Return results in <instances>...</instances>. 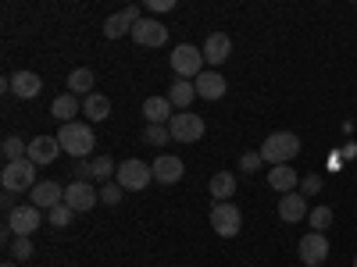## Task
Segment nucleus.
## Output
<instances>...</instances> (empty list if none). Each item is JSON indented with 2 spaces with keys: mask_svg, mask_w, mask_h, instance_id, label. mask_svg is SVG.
Returning <instances> with one entry per match:
<instances>
[{
  "mask_svg": "<svg viewBox=\"0 0 357 267\" xmlns=\"http://www.w3.org/2000/svg\"><path fill=\"white\" fill-rule=\"evenodd\" d=\"M172 100L168 97H146L143 100V118H146V125H168L172 122Z\"/></svg>",
  "mask_w": 357,
  "mask_h": 267,
  "instance_id": "aec40b11",
  "label": "nucleus"
},
{
  "mask_svg": "<svg viewBox=\"0 0 357 267\" xmlns=\"http://www.w3.org/2000/svg\"><path fill=\"white\" fill-rule=\"evenodd\" d=\"M40 225H43V218H40V207L36 203H22V207H15V211L8 214V228L15 235H33Z\"/></svg>",
  "mask_w": 357,
  "mask_h": 267,
  "instance_id": "9b49d317",
  "label": "nucleus"
},
{
  "mask_svg": "<svg viewBox=\"0 0 357 267\" xmlns=\"http://www.w3.org/2000/svg\"><path fill=\"white\" fill-rule=\"evenodd\" d=\"M36 168H40V164H33L29 157L8 161L4 171H0V186H4V193H33V186H36Z\"/></svg>",
  "mask_w": 357,
  "mask_h": 267,
  "instance_id": "7ed1b4c3",
  "label": "nucleus"
},
{
  "mask_svg": "<svg viewBox=\"0 0 357 267\" xmlns=\"http://www.w3.org/2000/svg\"><path fill=\"white\" fill-rule=\"evenodd\" d=\"M118 171V164L104 154V157H89L82 164H75V178H82V182H111V175Z\"/></svg>",
  "mask_w": 357,
  "mask_h": 267,
  "instance_id": "f8f14e48",
  "label": "nucleus"
},
{
  "mask_svg": "<svg viewBox=\"0 0 357 267\" xmlns=\"http://www.w3.org/2000/svg\"><path fill=\"white\" fill-rule=\"evenodd\" d=\"M354 267H357V257H354Z\"/></svg>",
  "mask_w": 357,
  "mask_h": 267,
  "instance_id": "ea45409f",
  "label": "nucleus"
},
{
  "mask_svg": "<svg viewBox=\"0 0 357 267\" xmlns=\"http://www.w3.org/2000/svg\"><path fill=\"white\" fill-rule=\"evenodd\" d=\"M168 132L175 143H197V139H204V118L193 111H175L168 122Z\"/></svg>",
  "mask_w": 357,
  "mask_h": 267,
  "instance_id": "0eeeda50",
  "label": "nucleus"
},
{
  "mask_svg": "<svg viewBox=\"0 0 357 267\" xmlns=\"http://www.w3.org/2000/svg\"><path fill=\"white\" fill-rule=\"evenodd\" d=\"M57 154H61V143H57V136H36V139H29V161L33 164H54Z\"/></svg>",
  "mask_w": 357,
  "mask_h": 267,
  "instance_id": "dca6fc26",
  "label": "nucleus"
},
{
  "mask_svg": "<svg viewBox=\"0 0 357 267\" xmlns=\"http://www.w3.org/2000/svg\"><path fill=\"white\" fill-rule=\"evenodd\" d=\"M296 253H301L304 267H321L329 260V239H325V232H307L301 239V246H296Z\"/></svg>",
  "mask_w": 357,
  "mask_h": 267,
  "instance_id": "9d476101",
  "label": "nucleus"
},
{
  "mask_svg": "<svg viewBox=\"0 0 357 267\" xmlns=\"http://www.w3.org/2000/svg\"><path fill=\"white\" fill-rule=\"evenodd\" d=\"M0 154H4V161H22V157H29V143L22 136H8L4 146H0Z\"/></svg>",
  "mask_w": 357,
  "mask_h": 267,
  "instance_id": "cd10ccee",
  "label": "nucleus"
},
{
  "mask_svg": "<svg viewBox=\"0 0 357 267\" xmlns=\"http://www.w3.org/2000/svg\"><path fill=\"white\" fill-rule=\"evenodd\" d=\"M68 93H75V97H89V93H93V72H89V68H75L68 75Z\"/></svg>",
  "mask_w": 357,
  "mask_h": 267,
  "instance_id": "bb28decb",
  "label": "nucleus"
},
{
  "mask_svg": "<svg viewBox=\"0 0 357 267\" xmlns=\"http://www.w3.org/2000/svg\"><path fill=\"white\" fill-rule=\"evenodd\" d=\"M200 50H204V61L211 65V68H218V65H225V61H229V54H232V40H229L225 33H211Z\"/></svg>",
  "mask_w": 357,
  "mask_h": 267,
  "instance_id": "6ab92c4d",
  "label": "nucleus"
},
{
  "mask_svg": "<svg viewBox=\"0 0 357 267\" xmlns=\"http://www.w3.org/2000/svg\"><path fill=\"white\" fill-rule=\"evenodd\" d=\"M139 22V11L136 8H126V11H118V15H107V22H104V36L107 40H122V36H129L132 33V25Z\"/></svg>",
  "mask_w": 357,
  "mask_h": 267,
  "instance_id": "f3484780",
  "label": "nucleus"
},
{
  "mask_svg": "<svg viewBox=\"0 0 357 267\" xmlns=\"http://www.w3.org/2000/svg\"><path fill=\"white\" fill-rule=\"evenodd\" d=\"M146 4V11H154V15H165V11H172L178 0H143Z\"/></svg>",
  "mask_w": 357,
  "mask_h": 267,
  "instance_id": "c9c22d12",
  "label": "nucleus"
},
{
  "mask_svg": "<svg viewBox=\"0 0 357 267\" xmlns=\"http://www.w3.org/2000/svg\"><path fill=\"white\" fill-rule=\"evenodd\" d=\"M107 114H111V100L107 97H100V93L82 97V118L86 122H104Z\"/></svg>",
  "mask_w": 357,
  "mask_h": 267,
  "instance_id": "393cba45",
  "label": "nucleus"
},
{
  "mask_svg": "<svg viewBox=\"0 0 357 267\" xmlns=\"http://www.w3.org/2000/svg\"><path fill=\"white\" fill-rule=\"evenodd\" d=\"M114 182L122 186L126 193H143L146 186L154 182V168L146 164V161H139V157H129V161L118 164V171H114Z\"/></svg>",
  "mask_w": 357,
  "mask_h": 267,
  "instance_id": "20e7f679",
  "label": "nucleus"
},
{
  "mask_svg": "<svg viewBox=\"0 0 357 267\" xmlns=\"http://www.w3.org/2000/svg\"><path fill=\"white\" fill-rule=\"evenodd\" d=\"M29 196H33V203L40 207V211H50V207L65 203V186H57V182H36Z\"/></svg>",
  "mask_w": 357,
  "mask_h": 267,
  "instance_id": "412c9836",
  "label": "nucleus"
},
{
  "mask_svg": "<svg viewBox=\"0 0 357 267\" xmlns=\"http://www.w3.org/2000/svg\"><path fill=\"white\" fill-rule=\"evenodd\" d=\"M268 186H272L275 193H293L296 186H301V178H296V171L289 164H275L272 171H268Z\"/></svg>",
  "mask_w": 357,
  "mask_h": 267,
  "instance_id": "4be33fe9",
  "label": "nucleus"
},
{
  "mask_svg": "<svg viewBox=\"0 0 357 267\" xmlns=\"http://www.w3.org/2000/svg\"><path fill=\"white\" fill-rule=\"evenodd\" d=\"M340 168H343V150L329 154V171H340Z\"/></svg>",
  "mask_w": 357,
  "mask_h": 267,
  "instance_id": "e433bc0d",
  "label": "nucleus"
},
{
  "mask_svg": "<svg viewBox=\"0 0 357 267\" xmlns=\"http://www.w3.org/2000/svg\"><path fill=\"white\" fill-rule=\"evenodd\" d=\"M79 111H82V104H79V97H75V93H61V97H57V100L50 104V114H54L61 125H65V122H75Z\"/></svg>",
  "mask_w": 357,
  "mask_h": 267,
  "instance_id": "5701e85b",
  "label": "nucleus"
},
{
  "mask_svg": "<svg viewBox=\"0 0 357 267\" xmlns=\"http://www.w3.org/2000/svg\"><path fill=\"white\" fill-rule=\"evenodd\" d=\"M193 86H197V97L200 100H222L225 97V89H229V82L211 68V72H200L197 79H193Z\"/></svg>",
  "mask_w": 357,
  "mask_h": 267,
  "instance_id": "a211bd4d",
  "label": "nucleus"
},
{
  "mask_svg": "<svg viewBox=\"0 0 357 267\" xmlns=\"http://www.w3.org/2000/svg\"><path fill=\"white\" fill-rule=\"evenodd\" d=\"M57 143H61V150L72 154L75 161H86L89 154H93V146H97V136L93 129H89V122H65L61 129H57Z\"/></svg>",
  "mask_w": 357,
  "mask_h": 267,
  "instance_id": "f257e3e1",
  "label": "nucleus"
},
{
  "mask_svg": "<svg viewBox=\"0 0 357 267\" xmlns=\"http://www.w3.org/2000/svg\"><path fill=\"white\" fill-rule=\"evenodd\" d=\"M151 168H154V182H161V186H175L186 175L183 157H175V154H161L158 161H151Z\"/></svg>",
  "mask_w": 357,
  "mask_h": 267,
  "instance_id": "4468645a",
  "label": "nucleus"
},
{
  "mask_svg": "<svg viewBox=\"0 0 357 267\" xmlns=\"http://www.w3.org/2000/svg\"><path fill=\"white\" fill-rule=\"evenodd\" d=\"M65 203L72 207L75 214H86V211H93V207L100 203V189H93V182L75 178L72 186H65Z\"/></svg>",
  "mask_w": 357,
  "mask_h": 267,
  "instance_id": "6e6552de",
  "label": "nucleus"
},
{
  "mask_svg": "<svg viewBox=\"0 0 357 267\" xmlns=\"http://www.w3.org/2000/svg\"><path fill=\"white\" fill-rule=\"evenodd\" d=\"M343 157H357V143H347L343 146Z\"/></svg>",
  "mask_w": 357,
  "mask_h": 267,
  "instance_id": "4c0bfd02",
  "label": "nucleus"
},
{
  "mask_svg": "<svg viewBox=\"0 0 357 267\" xmlns=\"http://www.w3.org/2000/svg\"><path fill=\"white\" fill-rule=\"evenodd\" d=\"M307 196L304 193H282L279 196V218L286 225H296V221H307Z\"/></svg>",
  "mask_w": 357,
  "mask_h": 267,
  "instance_id": "2eb2a0df",
  "label": "nucleus"
},
{
  "mask_svg": "<svg viewBox=\"0 0 357 267\" xmlns=\"http://www.w3.org/2000/svg\"><path fill=\"white\" fill-rule=\"evenodd\" d=\"M132 40L139 47H146V50H158V47L168 43V25L165 22H154V18H139L132 25Z\"/></svg>",
  "mask_w": 357,
  "mask_h": 267,
  "instance_id": "1a4fd4ad",
  "label": "nucleus"
},
{
  "mask_svg": "<svg viewBox=\"0 0 357 267\" xmlns=\"http://www.w3.org/2000/svg\"><path fill=\"white\" fill-rule=\"evenodd\" d=\"M207 193H211L215 203L232 200V193H236V175H232V171H218V175H211V182H207Z\"/></svg>",
  "mask_w": 357,
  "mask_h": 267,
  "instance_id": "b1692460",
  "label": "nucleus"
},
{
  "mask_svg": "<svg viewBox=\"0 0 357 267\" xmlns=\"http://www.w3.org/2000/svg\"><path fill=\"white\" fill-rule=\"evenodd\" d=\"M33 250H36V246H33V239H29V235H15V243L8 246L11 260H18V264H22V260H29V257H33Z\"/></svg>",
  "mask_w": 357,
  "mask_h": 267,
  "instance_id": "2f4dec72",
  "label": "nucleus"
},
{
  "mask_svg": "<svg viewBox=\"0 0 357 267\" xmlns=\"http://www.w3.org/2000/svg\"><path fill=\"white\" fill-rule=\"evenodd\" d=\"M168 65H172V72L178 75V79H197L200 72H204V50H197V47H190V43H183V47H175L172 50V57H168Z\"/></svg>",
  "mask_w": 357,
  "mask_h": 267,
  "instance_id": "423d86ee",
  "label": "nucleus"
},
{
  "mask_svg": "<svg viewBox=\"0 0 357 267\" xmlns=\"http://www.w3.org/2000/svg\"><path fill=\"white\" fill-rule=\"evenodd\" d=\"M122 196H126V189L118 186V182H104V186H100V203H107V207L122 203Z\"/></svg>",
  "mask_w": 357,
  "mask_h": 267,
  "instance_id": "473e14b6",
  "label": "nucleus"
},
{
  "mask_svg": "<svg viewBox=\"0 0 357 267\" xmlns=\"http://www.w3.org/2000/svg\"><path fill=\"white\" fill-rule=\"evenodd\" d=\"M8 93H15L18 100H33L43 93V79L36 72H11L8 75Z\"/></svg>",
  "mask_w": 357,
  "mask_h": 267,
  "instance_id": "ddd939ff",
  "label": "nucleus"
},
{
  "mask_svg": "<svg viewBox=\"0 0 357 267\" xmlns=\"http://www.w3.org/2000/svg\"><path fill=\"white\" fill-rule=\"evenodd\" d=\"M72 218H75V211H72L68 203H57V207H50V211H47V221H50L54 228H68Z\"/></svg>",
  "mask_w": 357,
  "mask_h": 267,
  "instance_id": "c756f323",
  "label": "nucleus"
},
{
  "mask_svg": "<svg viewBox=\"0 0 357 267\" xmlns=\"http://www.w3.org/2000/svg\"><path fill=\"white\" fill-rule=\"evenodd\" d=\"M143 143H151V146H158V150H165V146L172 143L168 125H146V129H143Z\"/></svg>",
  "mask_w": 357,
  "mask_h": 267,
  "instance_id": "c85d7f7f",
  "label": "nucleus"
},
{
  "mask_svg": "<svg viewBox=\"0 0 357 267\" xmlns=\"http://www.w3.org/2000/svg\"><path fill=\"white\" fill-rule=\"evenodd\" d=\"M301 189H304L307 196L321 193V175H314V171H311V175H304V178H301Z\"/></svg>",
  "mask_w": 357,
  "mask_h": 267,
  "instance_id": "f704fd0d",
  "label": "nucleus"
},
{
  "mask_svg": "<svg viewBox=\"0 0 357 267\" xmlns=\"http://www.w3.org/2000/svg\"><path fill=\"white\" fill-rule=\"evenodd\" d=\"M207 221H211L215 235H222V239H232V235H240V228H243V214H240V207L229 203V200L215 203V207H211V214H207Z\"/></svg>",
  "mask_w": 357,
  "mask_h": 267,
  "instance_id": "39448f33",
  "label": "nucleus"
},
{
  "mask_svg": "<svg viewBox=\"0 0 357 267\" xmlns=\"http://www.w3.org/2000/svg\"><path fill=\"white\" fill-rule=\"evenodd\" d=\"M350 4H357V0H350Z\"/></svg>",
  "mask_w": 357,
  "mask_h": 267,
  "instance_id": "a19ab883",
  "label": "nucleus"
},
{
  "mask_svg": "<svg viewBox=\"0 0 357 267\" xmlns=\"http://www.w3.org/2000/svg\"><path fill=\"white\" fill-rule=\"evenodd\" d=\"M193 97H197L193 79H175V82H172V89H168L172 107H190V104H193Z\"/></svg>",
  "mask_w": 357,
  "mask_h": 267,
  "instance_id": "a878e982",
  "label": "nucleus"
},
{
  "mask_svg": "<svg viewBox=\"0 0 357 267\" xmlns=\"http://www.w3.org/2000/svg\"><path fill=\"white\" fill-rule=\"evenodd\" d=\"M296 154H301V136H293L286 129L264 136V143H261V157H264V164H272V168L275 164H289Z\"/></svg>",
  "mask_w": 357,
  "mask_h": 267,
  "instance_id": "f03ea898",
  "label": "nucleus"
},
{
  "mask_svg": "<svg viewBox=\"0 0 357 267\" xmlns=\"http://www.w3.org/2000/svg\"><path fill=\"white\" fill-rule=\"evenodd\" d=\"M261 161H264V157H261V150H247V154H240V161H236V164H240V171H243V175H254V171L261 168Z\"/></svg>",
  "mask_w": 357,
  "mask_h": 267,
  "instance_id": "72a5a7b5",
  "label": "nucleus"
},
{
  "mask_svg": "<svg viewBox=\"0 0 357 267\" xmlns=\"http://www.w3.org/2000/svg\"><path fill=\"white\" fill-rule=\"evenodd\" d=\"M4 267H18V260H8V264H4Z\"/></svg>",
  "mask_w": 357,
  "mask_h": 267,
  "instance_id": "58836bf2",
  "label": "nucleus"
},
{
  "mask_svg": "<svg viewBox=\"0 0 357 267\" xmlns=\"http://www.w3.org/2000/svg\"><path fill=\"white\" fill-rule=\"evenodd\" d=\"M333 207H314V211L307 214V225H311V232H325V228H329L333 225Z\"/></svg>",
  "mask_w": 357,
  "mask_h": 267,
  "instance_id": "7c9ffc66",
  "label": "nucleus"
}]
</instances>
